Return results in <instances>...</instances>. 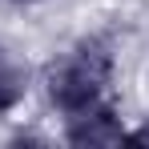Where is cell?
I'll use <instances>...</instances> for the list:
<instances>
[{
  "label": "cell",
  "instance_id": "obj_2",
  "mask_svg": "<svg viewBox=\"0 0 149 149\" xmlns=\"http://www.w3.org/2000/svg\"><path fill=\"white\" fill-rule=\"evenodd\" d=\"M125 137V125L117 117L113 105H89L85 113H73L69 117V129H65V141L69 145H117Z\"/></svg>",
  "mask_w": 149,
  "mask_h": 149
},
{
  "label": "cell",
  "instance_id": "obj_1",
  "mask_svg": "<svg viewBox=\"0 0 149 149\" xmlns=\"http://www.w3.org/2000/svg\"><path fill=\"white\" fill-rule=\"evenodd\" d=\"M109 77H113V52L101 40H85L81 49H73L69 61H61L49 73V97L61 113L73 117L101 101V93L109 89Z\"/></svg>",
  "mask_w": 149,
  "mask_h": 149
},
{
  "label": "cell",
  "instance_id": "obj_3",
  "mask_svg": "<svg viewBox=\"0 0 149 149\" xmlns=\"http://www.w3.org/2000/svg\"><path fill=\"white\" fill-rule=\"evenodd\" d=\"M28 85H24V73L16 65H0V113H12L20 101H24Z\"/></svg>",
  "mask_w": 149,
  "mask_h": 149
},
{
  "label": "cell",
  "instance_id": "obj_4",
  "mask_svg": "<svg viewBox=\"0 0 149 149\" xmlns=\"http://www.w3.org/2000/svg\"><path fill=\"white\" fill-rule=\"evenodd\" d=\"M12 4H32V0H12Z\"/></svg>",
  "mask_w": 149,
  "mask_h": 149
}]
</instances>
